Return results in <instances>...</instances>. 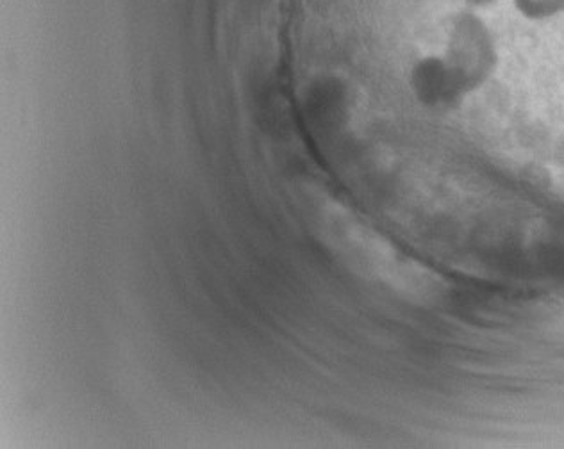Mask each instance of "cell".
I'll list each match as a JSON object with an SVG mask.
<instances>
[{"label":"cell","instance_id":"cell-1","mask_svg":"<svg viewBox=\"0 0 564 449\" xmlns=\"http://www.w3.org/2000/svg\"><path fill=\"white\" fill-rule=\"evenodd\" d=\"M325 243L345 266L410 298H433L442 287L427 267L408 258L377 230L344 211H330L322 225Z\"/></svg>","mask_w":564,"mask_h":449}]
</instances>
